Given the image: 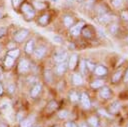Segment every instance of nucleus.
<instances>
[{"instance_id":"nucleus-29","label":"nucleus","mask_w":128,"mask_h":127,"mask_svg":"<svg viewBox=\"0 0 128 127\" xmlns=\"http://www.w3.org/2000/svg\"><path fill=\"white\" fill-rule=\"evenodd\" d=\"M25 52L27 53V54H32L33 52H34V49H35V42H34V40L33 39H30V40H28L27 41V43H26V45H25Z\"/></svg>"},{"instance_id":"nucleus-34","label":"nucleus","mask_w":128,"mask_h":127,"mask_svg":"<svg viewBox=\"0 0 128 127\" xmlns=\"http://www.w3.org/2000/svg\"><path fill=\"white\" fill-rule=\"evenodd\" d=\"M122 83L124 85H128V63L125 66V70H124V74H123V78H122Z\"/></svg>"},{"instance_id":"nucleus-43","label":"nucleus","mask_w":128,"mask_h":127,"mask_svg":"<svg viewBox=\"0 0 128 127\" xmlns=\"http://www.w3.org/2000/svg\"><path fill=\"white\" fill-rule=\"evenodd\" d=\"M53 39H54V41H55L56 43H62V42H63V41H62V38L59 37V36H54Z\"/></svg>"},{"instance_id":"nucleus-50","label":"nucleus","mask_w":128,"mask_h":127,"mask_svg":"<svg viewBox=\"0 0 128 127\" xmlns=\"http://www.w3.org/2000/svg\"><path fill=\"white\" fill-rule=\"evenodd\" d=\"M125 127H128V121L126 122V126H125Z\"/></svg>"},{"instance_id":"nucleus-51","label":"nucleus","mask_w":128,"mask_h":127,"mask_svg":"<svg viewBox=\"0 0 128 127\" xmlns=\"http://www.w3.org/2000/svg\"><path fill=\"white\" fill-rule=\"evenodd\" d=\"M1 50H2V46L0 45V52H1Z\"/></svg>"},{"instance_id":"nucleus-55","label":"nucleus","mask_w":128,"mask_h":127,"mask_svg":"<svg viewBox=\"0 0 128 127\" xmlns=\"http://www.w3.org/2000/svg\"><path fill=\"white\" fill-rule=\"evenodd\" d=\"M125 1H128V0H125Z\"/></svg>"},{"instance_id":"nucleus-28","label":"nucleus","mask_w":128,"mask_h":127,"mask_svg":"<svg viewBox=\"0 0 128 127\" xmlns=\"http://www.w3.org/2000/svg\"><path fill=\"white\" fill-rule=\"evenodd\" d=\"M110 4L115 10H121L122 8H124L125 0H110Z\"/></svg>"},{"instance_id":"nucleus-35","label":"nucleus","mask_w":128,"mask_h":127,"mask_svg":"<svg viewBox=\"0 0 128 127\" xmlns=\"http://www.w3.org/2000/svg\"><path fill=\"white\" fill-rule=\"evenodd\" d=\"M44 78L47 82H52L53 80V76H52V72L50 70H45L44 72Z\"/></svg>"},{"instance_id":"nucleus-31","label":"nucleus","mask_w":128,"mask_h":127,"mask_svg":"<svg viewBox=\"0 0 128 127\" xmlns=\"http://www.w3.org/2000/svg\"><path fill=\"white\" fill-rule=\"evenodd\" d=\"M57 116L59 119H62V120H67L70 116V112L66 109H63V110H60L58 113H57Z\"/></svg>"},{"instance_id":"nucleus-21","label":"nucleus","mask_w":128,"mask_h":127,"mask_svg":"<svg viewBox=\"0 0 128 127\" xmlns=\"http://www.w3.org/2000/svg\"><path fill=\"white\" fill-rule=\"evenodd\" d=\"M33 53H34V56H35L37 59H42V58L45 57V55H46V53H47V48H46L45 46H43V45L38 46V47H35Z\"/></svg>"},{"instance_id":"nucleus-40","label":"nucleus","mask_w":128,"mask_h":127,"mask_svg":"<svg viewBox=\"0 0 128 127\" xmlns=\"http://www.w3.org/2000/svg\"><path fill=\"white\" fill-rule=\"evenodd\" d=\"M6 31H7V29H6L5 27H1V28H0V38L3 37V36L5 35Z\"/></svg>"},{"instance_id":"nucleus-20","label":"nucleus","mask_w":128,"mask_h":127,"mask_svg":"<svg viewBox=\"0 0 128 127\" xmlns=\"http://www.w3.org/2000/svg\"><path fill=\"white\" fill-rule=\"evenodd\" d=\"M29 70H30V62L25 58L21 59L18 63V71L20 73H26Z\"/></svg>"},{"instance_id":"nucleus-24","label":"nucleus","mask_w":128,"mask_h":127,"mask_svg":"<svg viewBox=\"0 0 128 127\" xmlns=\"http://www.w3.org/2000/svg\"><path fill=\"white\" fill-rule=\"evenodd\" d=\"M42 91V84L41 83H36L34 84L32 87H31V90H30V96L32 98H36L39 96L40 92Z\"/></svg>"},{"instance_id":"nucleus-2","label":"nucleus","mask_w":128,"mask_h":127,"mask_svg":"<svg viewBox=\"0 0 128 127\" xmlns=\"http://www.w3.org/2000/svg\"><path fill=\"white\" fill-rule=\"evenodd\" d=\"M96 94H97V97L99 100H101L102 102H108L113 99L114 91L112 90V88L109 85L105 84L103 87H101L99 90L96 91Z\"/></svg>"},{"instance_id":"nucleus-14","label":"nucleus","mask_w":128,"mask_h":127,"mask_svg":"<svg viewBox=\"0 0 128 127\" xmlns=\"http://www.w3.org/2000/svg\"><path fill=\"white\" fill-rule=\"evenodd\" d=\"M79 56L78 54L76 53H73L72 55L69 56L68 60H67V65H68V70H71V71H74L77 66H78V63H79Z\"/></svg>"},{"instance_id":"nucleus-42","label":"nucleus","mask_w":128,"mask_h":127,"mask_svg":"<svg viewBox=\"0 0 128 127\" xmlns=\"http://www.w3.org/2000/svg\"><path fill=\"white\" fill-rule=\"evenodd\" d=\"M14 90H15V86H14V84H10V85L8 86V92H9V93H13Z\"/></svg>"},{"instance_id":"nucleus-44","label":"nucleus","mask_w":128,"mask_h":127,"mask_svg":"<svg viewBox=\"0 0 128 127\" xmlns=\"http://www.w3.org/2000/svg\"><path fill=\"white\" fill-rule=\"evenodd\" d=\"M124 41H125V43L128 45V34H127V35L124 37Z\"/></svg>"},{"instance_id":"nucleus-15","label":"nucleus","mask_w":128,"mask_h":127,"mask_svg":"<svg viewBox=\"0 0 128 127\" xmlns=\"http://www.w3.org/2000/svg\"><path fill=\"white\" fill-rule=\"evenodd\" d=\"M29 33L30 32H29L28 29H25V28L20 29L19 31H17L15 33V35H14V41L15 42H18V43H21V42L25 41V39L28 37Z\"/></svg>"},{"instance_id":"nucleus-3","label":"nucleus","mask_w":128,"mask_h":127,"mask_svg":"<svg viewBox=\"0 0 128 127\" xmlns=\"http://www.w3.org/2000/svg\"><path fill=\"white\" fill-rule=\"evenodd\" d=\"M80 36L87 41H93L97 37V29L90 24H85V26L81 30Z\"/></svg>"},{"instance_id":"nucleus-33","label":"nucleus","mask_w":128,"mask_h":127,"mask_svg":"<svg viewBox=\"0 0 128 127\" xmlns=\"http://www.w3.org/2000/svg\"><path fill=\"white\" fill-rule=\"evenodd\" d=\"M19 54H20V51H19V49H11V50H9L8 52H7V56H9V57H11V58H13V59H15V58H17L18 56H19Z\"/></svg>"},{"instance_id":"nucleus-54","label":"nucleus","mask_w":128,"mask_h":127,"mask_svg":"<svg viewBox=\"0 0 128 127\" xmlns=\"http://www.w3.org/2000/svg\"><path fill=\"white\" fill-rule=\"evenodd\" d=\"M34 127H38V126H34Z\"/></svg>"},{"instance_id":"nucleus-11","label":"nucleus","mask_w":128,"mask_h":127,"mask_svg":"<svg viewBox=\"0 0 128 127\" xmlns=\"http://www.w3.org/2000/svg\"><path fill=\"white\" fill-rule=\"evenodd\" d=\"M106 84V78H99V77H94L92 79H90L89 81V87L90 90L96 92L97 90H99L101 87H103Z\"/></svg>"},{"instance_id":"nucleus-4","label":"nucleus","mask_w":128,"mask_h":127,"mask_svg":"<svg viewBox=\"0 0 128 127\" xmlns=\"http://www.w3.org/2000/svg\"><path fill=\"white\" fill-rule=\"evenodd\" d=\"M110 72H109V68L101 63H96L93 71H92V75L94 77H99V78H107L109 76Z\"/></svg>"},{"instance_id":"nucleus-10","label":"nucleus","mask_w":128,"mask_h":127,"mask_svg":"<svg viewBox=\"0 0 128 127\" xmlns=\"http://www.w3.org/2000/svg\"><path fill=\"white\" fill-rule=\"evenodd\" d=\"M106 30L113 37H118L121 34V32H122L121 31V25L117 21H112L111 23H109L106 26Z\"/></svg>"},{"instance_id":"nucleus-19","label":"nucleus","mask_w":128,"mask_h":127,"mask_svg":"<svg viewBox=\"0 0 128 127\" xmlns=\"http://www.w3.org/2000/svg\"><path fill=\"white\" fill-rule=\"evenodd\" d=\"M67 58H68V54H67L66 51H58L53 56V60H54V62L56 64L64 62V61H67Z\"/></svg>"},{"instance_id":"nucleus-6","label":"nucleus","mask_w":128,"mask_h":127,"mask_svg":"<svg viewBox=\"0 0 128 127\" xmlns=\"http://www.w3.org/2000/svg\"><path fill=\"white\" fill-rule=\"evenodd\" d=\"M21 11H22V13H23V15H24V18H25L27 21H31L32 19H34L35 14H36L34 7H33L31 4L27 3V2H25V3L22 4V6H21Z\"/></svg>"},{"instance_id":"nucleus-8","label":"nucleus","mask_w":128,"mask_h":127,"mask_svg":"<svg viewBox=\"0 0 128 127\" xmlns=\"http://www.w3.org/2000/svg\"><path fill=\"white\" fill-rule=\"evenodd\" d=\"M90 127H102L101 117L98 113H90L85 120Z\"/></svg>"},{"instance_id":"nucleus-41","label":"nucleus","mask_w":128,"mask_h":127,"mask_svg":"<svg viewBox=\"0 0 128 127\" xmlns=\"http://www.w3.org/2000/svg\"><path fill=\"white\" fill-rule=\"evenodd\" d=\"M78 127H90L88 125V123L86 121H81L79 124H78Z\"/></svg>"},{"instance_id":"nucleus-53","label":"nucleus","mask_w":128,"mask_h":127,"mask_svg":"<svg viewBox=\"0 0 128 127\" xmlns=\"http://www.w3.org/2000/svg\"><path fill=\"white\" fill-rule=\"evenodd\" d=\"M127 95H128V89H127Z\"/></svg>"},{"instance_id":"nucleus-49","label":"nucleus","mask_w":128,"mask_h":127,"mask_svg":"<svg viewBox=\"0 0 128 127\" xmlns=\"http://www.w3.org/2000/svg\"><path fill=\"white\" fill-rule=\"evenodd\" d=\"M126 53H127V55H128V45H127V47H126Z\"/></svg>"},{"instance_id":"nucleus-45","label":"nucleus","mask_w":128,"mask_h":127,"mask_svg":"<svg viewBox=\"0 0 128 127\" xmlns=\"http://www.w3.org/2000/svg\"><path fill=\"white\" fill-rule=\"evenodd\" d=\"M3 93V87H2V85L0 84V95Z\"/></svg>"},{"instance_id":"nucleus-39","label":"nucleus","mask_w":128,"mask_h":127,"mask_svg":"<svg viewBox=\"0 0 128 127\" xmlns=\"http://www.w3.org/2000/svg\"><path fill=\"white\" fill-rule=\"evenodd\" d=\"M22 1H23V0H12V5H13V7H18Z\"/></svg>"},{"instance_id":"nucleus-9","label":"nucleus","mask_w":128,"mask_h":127,"mask_svg":"<svg viewBox=\"0 0 128 127\" xmlns=\"http://www.w3.org/2000/svg\"><path fill=\"white\" fill-rule=\"evenodd\" d=\"M95 21L100 24L101 26H107L109 23H111L112 21H114V17L113 15L110 13V12H107V13H104V14H101V15H98V16H95Z\"/></svg>"},{"instance_id":"nucleus-30","label":"nucleus","mask_w":128,"mask_h":127,"mask_svg":"<svg viewBox=\"0 0 128 127\" xmlns=\"http://www.w3.org/2000/svg\"><path fill=\"white\" fill-rule=\"evenodd\" d=\"M119 19L125 23H128V8L124 7L119 10Z\"/></svg>"},{"instance_id":"nucleus-12","label":"nucleus","mask_w":128,"mask_h":127,"mask_svg":"<svg viewBox=\"0 0 128 127\" xmlns=\"http://www.w3.org/2000/svg\"><path fill=\"white\" fill-rule=\"evenodd\" d=\"M121 108H122V103H121V101H120V100H113V101H111V102L107 105L106 111H107L109 114H111V115H115V114H117V113L120 112Z\"/></svg>"},{"instance_id":"nucleus-5","label":"nucleus","mask_w":128,"mask_h":127,"mask_svg":"<svg viewBox=\"0 0 128 127\" xmlns=\"http://www.w3.org/2000/svg\"><path fill=\"white\" fill-rule=\"evenodd\" d=\"M79 104L84 110H91L92 108V99L90 96V93L87 91L80 92V98H79Z\"/></svg>"},{"instance_id":"nucleus-27","label":"nucleus","mask_w":128,"mask_h":127,"mask_svg":"<svg viewBox=\"0 0 128 127\" xmlns=\"http://www.w3.org/2000/svg\"><path fill=\"white\" fill-rule=\"evenodd\" d=\"M33 122H34V116L30 115L26 118H23L20 121V127H32Z\"/></svg>"},{"instance_id":"nucleus-7","label":"nucleus","mask_w":128,"mask_h":127,"mask_svg":"<svg viewBox=\"0 0 128 127\" xmlns=\"http://www.w3.org/2000/svg\"><path fill=\"white\" fill-rule=\"evenodd\" d=\"M86 22L84 20H78L76 21L70 28H69V34L72 37H79L81 35V30L85 26Z\"/></svg>"},{"instance_id":"nucleus-1","label":"nucleus","mask_w":128,"mask_h":127,"mask_svg":"<svg viewBox=\"0 0 128 127\" xmlns=\"http://www.w3.org/2000/svg\"><path fill=\"white\" fill-rule=\"evenodd\" d=\"M125 66L126 65H124V64L118 65V66H116V68L114 69V71L111 74H109V79H110V84L111 85L117 86L120 83H122V78H123Z\"/></svg>"},{"instance_id":"nucleus-25","label":"nucleus","mask_w":128,"mask_h":127,"mask_svg":"<svg viewBox=\"0 0 128 127\" xmlns=\"http://www.w3.org/2000/svg\"><path fill=\"white\" fill-rule=\"evenodd\" d=\"M62 22H63V25H64V27L65 28H70L76 21H75V19H74V17L73 16H71V15H69V14H66V15H64L63 16V19H62Z\"/></svg>"},{"instance_id":"nucleus-38","label":"nucleus","mask_w":128,"mask_h":127,"mask_svg":"<svg viewBox=\"0 0 128 127\" xmlns=\"http://www.w3.org/2000/svg\"><path fill=\"white\" fill-rule=\"evenodd\" d=\"M34 6H35V8H37V9H44V8L46 7V5H45L43 2H35V3H34Z\"/></svg>"},{"instance_id":"nucleus-26","label":"nucleus","mask_w":128,"mask_h":127,"mask_svg":"<svg viewBox=\"0 0 128 127\" xmlns=\"http://www.w3.org/2000/svg\"><path fill=\"white\" fill-rule=\"evenodd\" d=\"M57 108H58V102H57L56 100H51V101H49L48 104L46 105L45 111H46L47 113H53V112H55V111L57 110Z\"/></svg>"},{"instance_id":"nucleus-46","label":"nucleus","mask_w":128,"mask_h":127,"mask_svg":"<svg viewBox=\"0 0 128 127\" xmlns=\"http://www.w3.org/2000/svg\"><path fill=\"white\" fill-rule=\"evenodd\" d=\"M75 1H77L78 3H83V2L85 1V0H75Z\"/></svg>"},{"instance_id":"nucleus-16","label":"nucleus","mask_w":128,"mask_h":127,"mask_svg":"<svg viewBox=\"0 0 128 127\" xmlns=\"http://www.w3.org/2000/svg\"><path fill=\"white\" fill-rule=\"evenodd\" d=\"M93 10L95 12V16H98V15H101V14H104V13H107V12H110V10L108 9V7L103 4V3H95L94 7H93Z\"/></svg>"},{"instance_id":"nucleus-47","label":"nucleus","mask_w":128,"mask_h":127,"mask_svg":"<svg viewBox=\"0 0 128 127\" xmlns=\"http://www.w3.org/2000/svg\"><path fill=\"white\" fill-rule=\"evenodd\" d=\"M0 127H7V126H6L5 124H3V123H1V124H0Z\"/></svg>"},{"instance_id":"nucleus-36","label":"nucleus","mask_w":128,"mask_h":127,"mask_svg":"<svg viewBox=\"0 0 128 127\" xmlns=\"http://www.w3.org/2000/svg\"><path fill=\"white\" fill-rule=\"evenodd\" d=\"M63 127H78V124L73 120H68L64 122Z\"/></svg>"},{"instance_id":"nucleus-32","label":"nucleus","mask_w":128,"mask_h":127,"mask_svg":"<svg viewBox=\"0 0 128 127\" xmlns=\"http://www.w3.org/2000/svg\"><path fill=\"white\" fill-rule=\"evenodd\" d=\"M85 61H86V66H87V69H88V71H89V73L92 75V71H93V69H94V67H95V65H96V62L95 61H93L92 59H85Z\"/></svg>"},{"instance_id":"nucleus-23","label":"nucleus","mask_w":128,"mask_h":127,"mask_svg":"<svg viewBox=\"0 0 128 127\" xmlns=\"http://www.w3.org/2000/svg\"><path fill=\"white\" fill-rule=\"evenodd\" d=\"M49 21H50V14L49 13H44V14L40 15L37 19V23L41 27L47 26L49 24Z\"/></svg>"},{"instance_id":"nucleus-52","label":"nucleus","mask_w":128,"mask_h":127,"mask_svg":"<svg viewBox=\"0 0 128 127\" xmlns=\"http://www.w3.org/2000/svg\"><path fill=\"white\" fill-rule=\"evenodd\" d=\"M1 17H2V13L0 12V18H1Z\"/></svg>"},{"instance_id":"nucleus-18","label":"nucleus","mask_w":128,"mask_h":127,"mask_svg":"<svg viewBox=\"0 0 128 127\" xmlns=\"http://www.w3.org/2000/svg\"><path fill=\"white\" fill-rule=\"evenodd\" d=\"M68 70V65H67V61H64V62H61V63H58L56 64V67H55V74L58 75V76H62L64 75Z\"/></svg>"},{"instance_id":"nucleus-22","label":"nucleus","mask_w":128,"mask_h":127,"mask_svg":"<svg viewBox=\"0 0 128 127\" xmlns=\"http://www.w3.org/2000/svg\"><path fill=\"white\" fill-rule=\"evenodd\" d=\"M79 98H80V92H78L75 89H71L68 93V99L70 100L71 103L73 104H78L79 103Z\"/></svg>"},{"instance_id":"nucleus-48","label":"nucleus","mask_w":128,"mask_h":127,"mask_svg":"<svg viewBox=\"0 0 128 127\" xmlns=\"http://www.w3.org/2000/svg\"><path fill=\"white\" fill-rule=\"evenodd\" d=\"M65 1H67V2H73V1H75V0H65Z\"/></svg>"},{"instance_id":"nucleus-17","label":"nucleus","mask_w":128,"mask_h":127,"mask_svg":"<svg viewBox=\"0 0 128 127\" xmlns=\"http://www.w3.org/2000/svg\"><path fill=\"white\" fill-rule=\"evenodd\" d=\"M78 68H79V73L84 77V78H86L90 73H89V71H88V69H87V66H86V61H85V58H80L79 59V63H78V66H77Z\"/></svg>"},{"instance_id":"nucleus-13","label":"nucleus","mask_w":128,"mask_h":127,"mask_svg":"<svg viewBox=\"0 0 128 127\" xmlns=\"http://www.w3.org/2000/svg\"><path fill=\"white\" fill-rule=\"evenodd\" d=\"M71 83L75 87H81L85 83V78L79 72H74L71 74Z\"/></svg>"},{"instance_id":"nucleus-37","label":"nucleus","mask_w":128,"mask_h":127,"mask_svg":"<svg viewBox=\"0 0 128 127\" xmlns=\"http://www.w3.org/2000/svg\"><path fill=\"white\" fill-rule=\"evenodd\" d=\"M4 64L7 66V67H12L13 64H14V59L9 57V56H6L5 58V61H4Z\"/></svg>"}]
</instances>
